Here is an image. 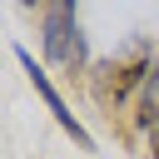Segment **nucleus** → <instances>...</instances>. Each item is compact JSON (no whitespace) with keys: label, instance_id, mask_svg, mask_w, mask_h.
Masks as SVG:
<instances>
[{"label":"nucleus","instance_id":"nucleus-1","mask_svg":"<svg viewBox=\"0 0 159 159\" xmlns=\"http://www.w3.org/2000/svg\"><path fill=\"white\" fill-rule=\"evenodd\" d=\"M154 45L149 40H139L129 55H109V60H99V65H89V94H94V104L114 119L124 104L134 109V99H139V89H144V80H149V70H154Z\"/></svg>","mask_w":159,"mask_h":159},{"label":"nucleus","instance_id":"nucleus-2","mask_svg":"<svg viewBox=\"0 0 159 159\" xmlns=\"http://www.w3.org/2000/svg\"><path fill=\"white\" fill-rule=\"evenodd\" d=\"M40 45H45V60L80 75L89 65V50H84V30H80V5L75 0H50L40 5Z\"/></svg>","mask_w":159,"mask_h":159},{"label":"nucleus","instance_id":"nucleus-4","mask_svg":"<svg viewBox=\"0 0 159 159\" xmlns=\"http://www.w3.org/2000/svg\"><path fill=\"white\" fill-rule=\"evenodd\" d=\"M144 154H149V159H159V124L144 134Z\"/></svg>","mask_w":159,"mask_h":159},{"label":"nucleus","instance_id":"nucleus-3","mask_svg":"<svg viewBox=\"0 0 159 159\" xmlns=\"http://www.w3.org/2000/svg\"><path fill=\"white\" fill-rule=\"evenodd\" d=\"M10 55H15L20 65H25V75H30V84H35V94H40L45 104H50V114H55V124H60V129H65V134H70V139H75V144H80V149L89 154V149H94V139H89V129H84V124H80L75 114H70V104H65V94H60V89L50 84V70H45V65H35V55H30L25 45H10Z\"/></svg>","mask_w":159,"mask_h":159}]
</instances>
